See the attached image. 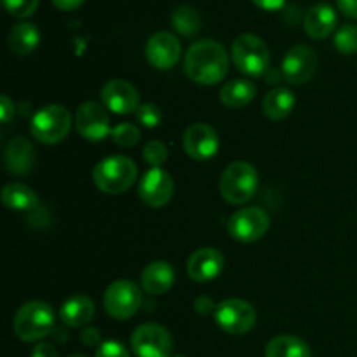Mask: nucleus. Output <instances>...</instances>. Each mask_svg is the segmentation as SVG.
<instances>
[{"label": "nucleus", "mask_w": 357, "mask_h": 357, "mask_svg": "<svg viewBox=\"0 0 357 357\" xmlns=\"http://www.w3.org/2000/svg\"><path fill=\"white\" fill-rule=\"evenodd\" d=\"M2 202L10 211H31L38 206V197L24 183H9L2 190Z\"/></svg>", "instance_id": "393cba45"}, {"label": "nucleus", "mask_w": 357, "mask_h": 357, "mask_svg": "<svg viewBox=\"0 0 357 357\" xmlns=\"http://www.w3.org/2000/svg\"><path fill=\"white\" fill-rule=\"evenodd\" d=\"M171 24L183 37H194V35H197L201 31L202 20L201 14L194 7L183 3V6H178L174 9L173 16H171Z\"/></svg>", "instance_id": "bb28decb"}, {"label": "nucleus", "mask_w": 357, "mask_h": 357, "mask_svg": "<svg viewBox=\"0 0 357 357\" xmlns=\"http://www.w3.org/2000/svg\"><path fill=\"white\" fill-rule=\"evenodd\" d=\"M96 357H131L129 356L128 349L121 344V342L108 340L100 344L96 351Z\"/></svg>", "instance_id": "473e14b6"}, {"label": "nucleus", "mask_w": 357, "mask_h": 357, "mask_svg": "<svg viewBox=\"0 0 357 357\" xmlns=\"http://www.w3.org/2000/svg\"><path fill=\"white\" fill-rule=\"evenodd\" d=\"M70 357H86V356H79V354H75V356H70Z\"/></svg>", "instance_id": "a19ab883"}, {"label": "nucleus", "mask_w": 357, "mask_h": 357, "mask_svg": "<svg viewBox=\"0 0 357 357\" xmlns=\"http://www.w3.org/2000/svg\"><path fill=\"white\" fill-rule=\"evenodd\" d=\"M139 138H142L139 129L135 124H129V122H122V124H117L112 129V139L119 146H135L139 142Z\"/></svg>", "instance_id": "c85d7f7f"}, {"label": "nucleus", "mask_w": 357, "mask_h": 357, "mask_svg": "<svg viewBox=\"0 0 357 357\" xmlns=\"http://www.w3.org/2000/svg\"><path fill=\"white\" fill-rule=\"evenodd\" d=\"M75 126L79 135L87 142H103L108 135H112L108 112L96 101L80 105L75 115Z\"/></svg>", "instance_id": "f8f14e48"}, {"label": "nucleus", "mask_w": 357, "mask_h": 357, "mask_svg": "<svg viewBox=\"0 0 357 357\" xmlns=\"http://www.w3.org/2000/svg\"><path fill=\"white\" fill-rule=\"evenodd\" d=\"M2 3L10 16L23 20L37 10L40 0H2Z\"/></svg>", "instance_id": "7c9ffc66"}, {"label": "nucleus", "mask_w": 357, "mask_h": 357, "mask_svg": "<svg viewBox=\"0 0 357 357\" xmlns=\"http://www.w3.org/2000/svg\"><path fill=\"white\" fill-rule=\"evenodd\" d=\"M31 357H58V351L54 345L47 344V342H40L31 351Z\"/></svg>", "instance_id": "f704fd0d"}, {"label": "nucleus", "mask_w": 357, "mask_h": 357, "mask_svg": "<svg viewBox=\"0 0 357 357\" xmlns=\"http://www.w3.org/2000/svg\"><path fill=\"white\" fill-rule=\"evenodd\" d=\"M82 342L86 345H89V347H93V345H96L100 342V331L94 330V328H89V330L84 331Z\"/></svg>", "instance_id": "ea45409f"}, {"label": "nucleus", "mask_w": 357, "mask_h": 357, "mask_svg": "<svg viewBox=\"0 0 357 357\" xmlns=\"http://www.w3.org/2000/svg\"><path fill=\"white\" fill-rule=\"evenodd\" d=\"M131 347L138 357H171L173 338L160 324L145 323L132 333Z\"/></svg>", "instance_id": "9d476101"}, {"label": "nucleus", "mask_w": 357, "mask_h": 357, "mask_svg": "<svg viewBox=\"0 0 357 357\" xmlns=\"http://www.w3.org/2000/svg\"><path fill=\"white\" fill-rule=\"evenodd\" d=\"M232 59L244 75L260 77L271 65V51L260 37L253 33H243L234 40Z\"/></svg>", "instance_id": "423d86ee"}, {"label": "nucleus", "mask_w": 357, "mask_h": 357, "mask_svg": "<svg viewBox=\"0 0 357 357\" xmlns=\"http://www.w3.org/2000/svg\"><path fill=\"white\" fill-rule=\"evenodd\" d=\"M337 28V13L326 2L316 3L307 10L303 17V30L314 40L328 38Z\"/></svg>", "instance_id": "6ab92c4d"}, {"label": "nucleus", "mask_w": 357, "mask_h": 357, "mask_svg": "<svg viewBox=\"0 0 357 357\" xmlns=\"http://www.w3.org/2000/svg\"><path fill=\"white\" fill-rule=\"evenodd\" d=\"M174 284V268L167 261L157 260L145 267L142 274V288L149 295H164Z\"/></svg>", "instance_id": "412c9836"}, {"label": "nucleus", "mask_w": 357, "mask_h": 357, "mask_svg": "<svg viewBox=\"0 0 357 357\" xmlns=\"http://www.w3.org/2000/svg\"><path fill=\"white\" fill-rule=\"evenodd\" d=\"M215 321L229 335H246L257 324V310L241 298H227L216 305Z\"/></svg>", "instance_id": "0eeeda50"}, {"label": "nucleus", "mask_w": 357, "mask_h": 357, "mask_svg": "<svg viewBox=\"0 0 357 357\" xmlns=\"http://www.w3.org/2000/svg\"><path fill=\"white\" fill-rule=\"evenodd\" d=\"M257 96V86L251 80L236 79L220 89V101L229 108H243Z\"/></svg>", "instance_id": "4be33fe9"}, {"label": "nucleus", "mask_w": 357, "mask_h": 357, "mask_svg": "<svg viewBox=\"0 0 357 357\" xmlns=\"http://www.w3.org/2000/svg\"><path fill=\"white\" fill-rule=\"evenodd\" d=\"M38 42H40V31L33 23H28V21L14 24L9 33V49L16 56L31 54L37 49Z\"/></svg>", "instance_id": "b1692460"}, {"label": "nucleus", "mask_w": 357, "mask_h": 357, "mask_svg": "<svg viewBox=\"0 0 357 357\" xmlns=\"http://www.w3.org/2000/svg\"><path fill=\"white\" fill-rule=\"evenodd\" d=\"M255 6H258L264 10H279L286 3V0H251Z\"/></svg>", "instance_id": "4c0bfd02"}, {"label": "nucleus", "mask_w": 357, "mask_h": 357, "mask_svg": "<svg viewBox=\"0 0 357 357\" xmlns=\"http://www.w3.org/2000/svg\"><path fill=\"white\" fill-rule=\"evenodd\" d=\"M227 227H229L230 236L239 243H255L268 232L271 216L258 206L243 208L230 216Z\"/></svg>", "instance_id": "1a4fd4ad"}, {"label": "nucleus", "mask_w": 357, "mask_h": 357, "mask_svg": "<svg viewBox=\"0 0 357 357\" xmlns=\"http://www.w3.org/2000/svg\"><path fill=\"white\" fill-rule=\"evenodd\" d=\"M167 149L162 142L159 139H152L143 149V159L150 164L152 167H160L167 160Z\"/></svg>", "instance_id": "c756f323"}, {"label": "nucleus", "mask_w": 357, "mask_h": 357, "mask_svg": "<svg viewBox=\"0 0 357 357\" xmlns=\"http://www.w3.org/2000/svg\"><path fill=\"white\" fill-rule=\"evenodd\" d=\"M258 190V173L250 162L236 160L225 167L220 178V194L229 204L239 206L251 201Z\"/></svg>", "instance_id": "20e7f679"}, {"label": "nucleus", "mask_w": 357, "mask_h": 357, "mask_svg": "<svg viewBox=\"0 0 357 357\" xmlns=\"http://www.w3.org/2000/svg\"><path fill=\"white\" fill-rule=\"evenodd\" d=\"M101 101L107 110L117 115H128L139 108V93L128 80L114 79L108 80L101 89Z\"/></svg>", "instance_id": "dca6fc26"}, {"label": "nucleus", "mask_w": 357, "mask_h": 357, "mask_svg": "<svg viewBox=\"0 0 357 357\" xmlns=\"http://www.w3.org/2000/svg\"><path fill=\"white\" fill-rule=\"evenodd\" d=\"M229 54L216 40H199L185 54V73L201 86H215L229 73Z\"/></svg>", "instance_id": "f257e3e1"}, {"label": "nucleus", "mask_w": 357, "mask_h": 357, "mask_svg": "<svg viewBox=\"0 0 357 357\" xmlns=\"http://www.w3.org/2000/svg\"><path fill=\"white\" fill-rule=\"evenodd\" d=\"M138 176L135 160L126 155H112L100 160L93 171V180L98 190L108 195H121L132 187Z\"/></svg>", "instance_id": "f03ea898"}, {"label": "nucleus", "mask_w": 357, "mask_h": 357, "mask_svg": "<svg viewBox=\"0 0 357 357\" xmlns=\"http://www.w3.org/2000/svg\"><path fill=\"white\" fill-rule=\"evenodd\" d=\"M174 192V181L167 171L152 167L143 174L139 181L138 195L150 208H162L171 201Z\"/></svg>", "instance_id": "ddd939ff"}, {"label": "nucleus", "mask_w": 357, "mask_h": 357, "mask_svg": "<svg viewBox=\"0 0 357 357\" xmlns=\"http://www.w3.org/2000/svg\"><path fill=\"white\" fill-rule=\"evenodd\" d=\"M335 49L342 54H356L357 52V24H344L337 30L333 40Z\"/></svg>", "instance_id": "cd10ccee"}, {"label": "nucleus", "mask_w": 357, "mask_h": 357, "mask_svg": "<svg viewBox=\"0 0 357 357\" xmlns=\"http://www.w3.org/2000/svg\"><path fill=\"white\" fill-rule=\"evenodd\" d=\"M72 129V115L61 105H47L33 115L30 131L37 142L44 145H56L68 136Z\"/></svg>", "instance_id": "39448f33"}, {"label": "nucleus", "mask_w": 357, "mask_h": 357, "mask_svg": "<svg viewBox=\"0 0 357 357\" xmlns=\"http://www.w3.org/2000/svg\"><path fill=\"white\" fill-rule=\"evenodd\" d=\"M96 314L94 302L86 295H73L59 307V319L70 328H82L93 321Z\"/></svg>", "instance_id": "aec40b11"}, {"label": "nucleus", "mask_w": 357, "mask_h": 357, "mask_svg": "<svg viewBox=\"0 0 357 357\" xmlns=\"http://www.w3.org/2000/svg\"><path fill=\"white\" fill-rule=\"evenodd\" d=\"M317 68H319L317 52L305 44L291 47L282 59V75L293 86H303L312 80Z\"/></svg>", "instance_id": "9b49d317"}, {"label": "nucleus", "mask_w": 357, "mask_h": 357, "mask_svg": "<svg viewBox=\"0 0 357 357\" xmlns=\"http://www.w3.org/2000/svg\"><path fill=\"white\" fill-rule=\"evenodd\" d=\"M136 119H138V122L142 126L152 129L160 124V121H162V114H160L157 105L145 103V105H139V108L136 110Z\"/></svg>", "instance_id": "2f4dec72"}, {"label": "nucleus", "mask_w": 357, "mask_h": 357, "mask_svg": "<svg viewBox=\"0 0 357 357\" xmlns=\"http://www.w3.org/2000/svg\"><path fill=\"white\" fill-rule=\"evenodd\" d=\"M194 309L197 310L199 314H202V316H208V314H211L213 310H216V305L215 302H213L209 296H197L194 302Z\"/></svg>", "instance_id": "72a5a7b5"}, {"label": "nucleus", "mask_w": 357, "mask_h": 357, "mask_svg": "<svg viewBox=\"0 0 357 357\" xmlns=\"http://www.w3.org/2000/svg\"><path fill=\"white\" fill-rule=\"evenodd\" d=\"M142 302V291L138 286L126 279L112 282L103 295L105 310L108 312V316L119 321L131 319L139 310Z\"/></svg>", "instance_id": "6e6552de"}, {"label": "nucleus", "mask_w": 357, "mask_h": 357, "mask_svg": "<svg viewBox=\"0 0 357 357\" xmlns=\"http://www.w3.org/2000/svg\"><path fill=\"white\" fill-rule=\"evenodd\" d=\"M13 328L20 340L40 342L54 330V310L40 300L24 303L14 316Z\"/></svg>", "instance_id": "7ed1b4c3"}, {"label": "nucleus", "mask_w": 357, "mask_h": 357, "mask_svg": "<svg viewBox=\"0 0 357 357\" xmlns=\"http://www.w3.org/2000/svg\"><path fill=\"white\" fill-rule=\"evenodd\" d=\"M264 114L272 121H282L288 117L295 108V94L286 87H275L265 94L261 101Z\"/></svg>", "instance_id": "5701e85b"}, {"label": "nucleus", "mask_w": 357, "mask_h": 357, "mask_svg": "<svg viewBox=\"0 0 357 357\" xmlns=\"http://www.w3.org/2000/svg\"><path fill=\"white\" fill-rule=\"evenodd\" d=\"M171 357H185V356H171Z\"/></svg>", "instance_id": "79ce46f5"}, {"label": "nucleus", "mask_w": 357, "mask_h": 357, "mask_svg": "<svg viewBox=\"0 0 357 357\" xmlns=\"http://www.w3.org/2000/svg\"><path fill=\"white\" fill-rule=\"evenodd\" d=\"M265 357H312V352L302 338L281 335L268 342L265 347Z\"/></svg>", "instance_id": "a878e982"}, {"label": "nucleus", "mask_w": 357, "mask_h": 357, "mask_svg": "<svg viewBox=\"0 0 357 357\" xmlns=\"http://www.w3.org/2000/svg\"><path fill=\"white\" fill-rule=\"evenodd\" d=\"M35 160L37 153L33 145L23 136L10 139L3 150V166L14 176H26L28 173H31Z\"/></svg>", "instance_id": "a211bd4d"}, {"label": "nucleus", "mask_w": 357, "mask_h": 357, "mask_svg": "<svg viewBox=\"0 0 357 357\" xmlns=\"http://www.w3.org/2000/svg\"><path fill=\"white\" fill-rule=\"evenodd\" d=\"M52 6L58 7L59 10H75L82 6L86 0H51Z\"/></svg>", "instance_id": "58836bf2"}, {"label": "nucleus", "mask_w": 357, "mask_h": 357, "mask_svg": "<svg viewBox=\"0 0 357 357\" xmlns=\"http://www.w3.org/2000/svg\"><path fill=\"white\" fill-rule=\"evenodd\" d=\"M225 267V258L215 248H201L190 255L187 261V272L192 281L209 282L218 278Z\"/></svg>", "instance_id": "f3484780"}, {"label": "nucleus", "mask_w": 357, "mask_h": 357, "mask_svg": "<svg viewBox=\"0 0 357 357\" xmlns=\"http://www.w3.org/2000/svg\"><path fill=\"white\" fill-rule=\"evenodd\" d=\"M337 6L345 16L357 20V0H337Z\"/></svg>", "instance_id": "e433bc0d"}, {"label": "nucleus", "mask_w": 357, "mask_h": 357, "mask_svg": "<svg viewBox=\"0 0 357 357\" xmlns=\"http://www.w3.org/2000/svg\"><path fill=\"white\" fill-rule=\"evenodd\" d=\"M183 149L188 157L195 160H208L216 155L220 149L218 132L204 122H195L185 131Z\"/></svg>", "instance_id": "2eb2a0df"}, {"label": "nucleus", "mask_w": 357, "mask_h": 357, "mask_svg": "<svg viewBox=\"0 0 357 357\" xmlns=\"http://www.w3.org/2000/svg\"><path fill=\"white\" fill-rule=\"evenodd\" d=\"M145 56L157 70H169L180 61L181 44L169 31H157L146 40Z\"/></svg>", "instance_id": "4468645a"}, {"label": "nucleus", "mask_w": 357, "mask_h": 357, "mask_svg": "<svg viewBox=\"0 0 357 357\" xmlns=\"http://www.w3.org/2000/svg\"><path fill=\"white\" fill-rule=\"evenodd\" d=\"M14 115V103L9 100L7 94H2L0 98V117H2V122H9Z\"/></svg>", "instance_id": "c9c22d12"}]
</instances>
